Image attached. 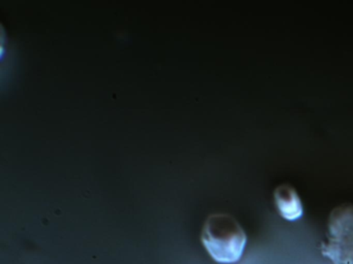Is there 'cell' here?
<instances>
[{"mask_svg": "<svg viewBox=\"0 0 353 264\" xmlns=\"http://www.w3.org/2000/svg\"><path fill=\"white\" fill-rule=\"evenodd\" d=\"M274 204L283 218L295 221L303 214V202L294 187L289 184H282L274 189Z\"/></svg>", "mask_w": 353, "mask_h": 264, "instance_id": "cell-3", "label": "cell"}, {"mask_svg": "<svg viewBox=\"0 0 353 264\" xmlns=\"http://www.w3.org/2000/svg\"><path fill=\"white\" fill-rule=\"evenodd\" d=\"M201 241L214 261L233 264L243 256L247 234L234 217L225 212H214L204 222Z\"/></svg>", "mask_w": 353, "mask_h": 264, "instance_id": "cell-1", "label": "cell"}, {"mask_svg": "<svg viewBox=\"0 0 353 264\" xmlns=\"http://www.w3.org/2000/svg\"><path fill=\"white\" fill-rule=\"evenodd\" d=\"M321 250L334 264H353V204H343L330 212Z\"/></svg>", "mask_w": 353, "mask_h": 264, "instance_id": "cell-2", "label": "cell"}]
</instances>
